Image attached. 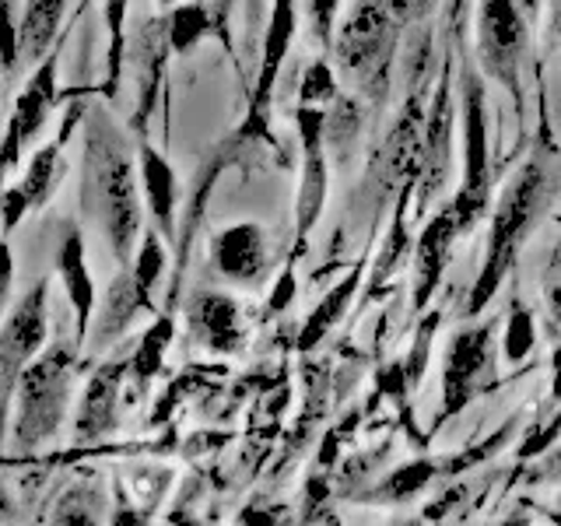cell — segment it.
Masks as SVG:
<instances>
[{"mask_svg":"<svg viewBox=\"0 0 561 526\" xmlns=\"http://www.w3.org/2000/svg\"><path fill=\"white\" fill-rule=\"evenodd\" d=\"M298 99H302V105H316V110H323V105L341 99V92H337V75H333V64L330 60H312L306 67L302 84H298Z\"/></svg>","mask_w":561,"mask_h":526,"instance_id":"7402d4cb","label":"cell"},{"mask_svg":"<svg viewBox=\"0 0 561 526\" xmlns=\"http://www.w3.org/2000/svg\"><path fill=\"white\" fill-rule=\"evenodd\" d=\"M355 285H358V274H351L344 285H337L333 288L323 302H320V309L312 312V320L306 323V333H302V344L309 347V344H316L323 338V333L333 327V320H337V316L344 312V306H347V298H351V291H355Z\"/></svg>","mask_w":561,"mask_h":526,"instance_id":"603a6c76","label":"cell"},{"mask_svg":"<svg viewBox=\"0 0 561 526\" xmlns=\"http://www.w3.org/2000/svg\"><path fill=\"white\" fill-rule=\"evenodd\" d=\"M298 145H302V183H298V245L320 221L330 186V158H327V113L316 105H298L295 110Z\"/></svg>","mask_w":561,"mask_h":526,"instance_id":"ba28073f","label":"cell"},{"mask_svg":"<svg viewBox=\"0 0 561 526\" xmlns=\"http://www.w3.org/2000/svg\"><path fill=\"white\" fill-rule=\"evenodd\" d=\"M460 110H463V180L456 197L449 201L467 236L484 218L491 204V140H488V99L484 84L473 70H463L460 84Z\"/></svg>","mask_w":561,"mask_h":526,"instance_id":"277c9868","label":"cell"},{"mask_svg":"<svg viewBox=\"0 0 561 526\" xmlns=\"http://www.w3.org/2000/svg\"><path fill=\"white\" fill-rule=\"evenodd\" d=\"M57 267H60L70 306H75L78 327L84 330V323L92 320V312H95V285H92V271H88V260H84V242L78 232H70L64 239L57 253Z\"/></svg>","mask_w":561,"mask_h":526,"instance_id":"2e32d148","label":"cell"},{"mask_svg":"<svg viewBox=\"0 0 561 526\" xmlns=\"http://www.w3.org/2000/svg\"><path fill=\"white\" fill-rule=\"evenodd\" d=\"M210 256H215V267L239 281V285H253L263 274H267V236L256 221H239L232 228L215 236L210 242Z\"/></svg>","mask_w":561,"mask_h":526,"instance_id":"4fadbf2b","label":"cell"},{"mask_svg":"<svg viewBox=\"0 0 561 526\" xmlns=\"http://www.w3.org/2000/svg\"><path fill=\"white\" fill-rule=\"evenodd\" d=\"M543 295H548L551 316L561 323V245H558L551 263H548V277H543Z\"/></svg>","mask_w":561,"mask_h":526,"instance_id":"4dcf8cb0","label":"cell"},{"mask_svg":"<svg viewBox=\"0 0 561 526\" xmlns=\"http://www.w3.org/2000/svg\"><path fill=\"white\" fill-rule=\"evenodd\" d=\"M484 373H491V327L478 330H463L460 338L449 347V362H446V400L449 408L463 403L467 393L473 390Z\"/></svg>","mask_w":561,"mask_h":526,"instance_id":"5bb4252c","label":"cell"},{"mask_svg":"<svg viewBox=\"0 0 561 526\" xmlns=\"http://www.w3.org/2000/svg\"><path fill=\"white\" fill-rule=\"evenodd\" d=\"M169 338H172V323L169 320H158L145 338H140V347L134 355V368L140 379H151L158 373V365H162V351L169 347Z\"/></svg>","mask_w":561,"mask_h":526,"instance_id":"cb8c5ba5","label":"cell"},{"mask_svg":"<svg viewBox=\"0 0 561 526\" xmlns=\"http://www.w3.org/2000/svg\"><path fill=\"white\" fill-rule=\"evenodd\" d=\"M400 14L390 0H355L333 35V60L341 75L376 105L390 92V70L397 53Z\"/></svg>","mask_w":561,"mask_h":526,"instance_id":"3957f363","label":"cell"},{"mask_svg":"<svg viewBox=\"0 0 561 526\" xmlns=\"http://www.w3.org/2000/svg\"><path fill=\"white\" fill-rule=\"evenodd\" d=\"M127 4L130 0H105V25H110L113 46H110V75L116 78L119 70V53H123V22H127Z\"/></svg>","mask_w":561,"mask_h":526,"instance_id":"f1b7e54d","label":"cell"},{"mask_svg":"<svg viewBox=\"0 0 561 526\" xmlns=\"http://www.w3.org/2000/svg\"><path fill=\"white\" fill-rule=\"evenodd\" d=\"M11 281H14V260H11L8 242H0V312H4V306H8Z\"/></svg>","mask_w":561,"mask_h":526,"instance_id":"1f68e13d","label":"cell"},{"mask_svg":"<svg viewBox=\"0 0 561 526\" xmlns=\"http://www.w3.org/2000/svg\"><path fill=\"white\" fill-rule=\"evenodd\" d=\"M530 347H534V320H530V312L516 302L513 316H508V327H505V355L519 362L530 355Z\"/></svg>","mask_w":561,"mask_h":526,"instance_id":"4316f807","label":"cell"},{"mask_svg":"<svg viewBox=\"0 0 561 526\" xmlns=\"http://www.w3.org/2000/svg\"><path fill=\"white\" fill-rule=\"evenodd\" d=\"M245 8H250V22H256V14H260V0H242Z\"/></svg>","mask_w":561,"mask_h":526,"instance_id":"d590c367","label":"cell"},{"mask_svg":"<svg viewBox=\"0 0 561 526\" xmlns=\"http://www.w3.org/2000/svg\"><path fill=\"white\" fill-rule=\"evenodd\" d=\"M60 180V140L57 145H46L32 155V162L25 169V180H22V190L25 197L32 201V207L46 204V197L53 193V183Z\"/></svg>","mask_w":561,"mask_h":526,"instance_id":"44dd1931","label":"cell"},{"mask_svg":"<svg viewBox=\"0 0 561 526\" xmlns=\"http://www.w3.org/2000/svg\"><path fill=\"white\" fill-rule=\"evenodd\" d=\"M519 11L526 14V22H534V18L540 14V0H516Z\"/></svg>","mask_w":561,"mask_h":526,"instance_id":"836d02e7","label":"cell"},{"mask_svg":"<svg viewBox=\"0 0 561 526\" xmlns=\"http://www.w3.org/2000/svg\"><path fill=\"white\" fill-rule=\"evenodd\" d=\"M162 4H165V8H175V4H180V0H162Z\"/></svg>","mask_w":561,"mask_h":526,"instance_id":"74e56055","label":"cell"},{"mask_svg":"<svg viewBox=\"0 0 561 526\" xmlns=\"http://www.w3.org/2000/svg\"><path fill=\"white\" fill-rule=\"evenodd\" d=\"M554 368H558V390H561V351H558V358H554Z\"/></svg>","mask_w":561,"mask_h":526,"instance_id":"8d00e7d4","label":"cell"},{"mask_svg":"<svg viewBox=\"0 0 561 526\" xmlns=\"http://www.w3.org/2000/svg\"><path fill=\"white\" fill-rule=\"evenodd\" d=\"M18 428L14 443L18 446H35L60 425L64 403L70 390V351L67 347H49L43 358H35L22 379H18Z\"/></svg>","mask_w":561,"mask_h":526,"instance_id":"8992f818","label":"cell"},{"mask_svg":"<svg viewBox=\"0 0 561 526\" xmlns=\"http://www.w3.org/2000/svg\"><path fill=\"white\" fill-rule=\"evenodd\" d=\"M411 4H414V0H390V8L403 18V14H408L411 11Z\"/></svg>","mask_w":561,"mask_h":526,"instance_id":"e575fe53","label":"cell"},{"mask_svg":"<svg viewBox=\"0 0 561 526\" xmlns=\"http://www.w3.org/2000/svg\"><path fill=\"white\" fill-rule=\"evenodd\" d=\"M137 175H140V190H145V201H148V210H151L154 225L172 236V228H175V201H180V183H175L172 162L145 140L140 151H137Z\"/></svg>","mask_w":561,"mask_h":526,"instance_id":"9a60e30c","label":"cell"},{"mask_svg":"<svg viewBox=\"0 0 561 526\" xmlns=\"http://www.w3.org/2000/svg\"><path fill=\"white\" fill-rule=\"evenodd\" d=\"M295 28H298V0H271L267 28H263V49H260V75H256L245 130L260 134L267 127V110L280 78V67H285V57L295 43Z\"/></svg>","mask_w":561,"mask_h":526,"instance_id":"30bf717a","label":"cell"},{"mask_svg":"<svg viewBox=\"0 0 561 526\" xmlns=\"http://www.w3.org/2000/svg\"><path fill=\"white\" fill-rule=\"evenodd\" d=\"M306 22L312 43H320L323 49L333 46V35H337V14H341V0H302Z\"/></svg>","mask_w":561,"mask_h":526,"instance_id":"484cf974","label":"cell"},{"mask_svg":"<svg viewBox=\"0 0 561 526\" xmlns=\"http://www.w3.org/2000/svg\"><path fill=\"white\" fill-rule=\"evenodd\" d=\"M210 32V11L204 0H190V4H175L165 18V35H169V49L175 57H183L193 46H197L204 35Z\"/></svg>","mask_w":561,"mask_h":526,"instance_id":"ffe728a7","label":"cell"},{"mask_svg":"<svg viewBox=\"0 0 561 526\" xmlns=\"http://www.w3.org/2000/svg\"><path fill=\"white\" fill-rule=\"evenodd\" d=\"M530 43V22L516 0H481L478 8V60L481 70L513 95L523 113V64Z\"/></svg>","mask_w":561,"mask_h":526,"instance_id":"5b68a950","label":"cell"},{"mask_svg":"<svg viewBox=\"0 0 561 526\" xmlns=\"http://www.w3.org/2000/svg\"><path fill=\"white\" fill-rule=\"evenodd\" d=\"M460 221H456V210L453 204L438 207L435 215L428 218L425 232L417 239V253H414V306L421 309L428 302V295L438 288L446 267H449V256H453V245L460 239Z\"/></svg>","mask_w":561,"mask_h":526,"instance_id":"7c38bea8","label":"cell"},{"mask_svg":"<svg viewBox=\"0 0 561 526\" xmlns=\"http://www.w3.org/2000/svg\"><path fill=\"white\" fill-rule=\"evenodd\" d=\"M46 344V285L39 281L0 327V403Z\"/></svg>","mask_w":561,"mask_h":526,"instance_id":"9c48e42d","label":"cell"},{"mask_svg":"<svg viewBox=\"0 0 561 526\" xmlns=\"http://www.w3.org/2000/svg\"><path fill=\"white\" fill-rule=\"evenodd\" d=\"M543 204H548V172L537 162H526L513 180H508L495 210H491L481 277L470 291V312H481L491 302V295L499 291L508 267H513L519 256V245L534 232V221L543 215Z\"/></svg>","mask_w":561,"mask_h":526,"instance_id":"7a4b0ae2","label":"cell"},{"mask_svg":"<svg viewBox=\"0 0 561 526\" xmlns=\"http://www.w3.org/2000/svg\"><path fill=\"white\" fill-rule=\"evenodd\" d=\"M165 267V250H162V239L154 232H145L140 236V250H137V260H134V281L140 285V291H151L158 285V274Z\"/></svg>","mask_w":561,"mask_h":526,"instance_id":"d4e9b609","label":"cell"},{"mask_svg":"<svg viewBox=\"0 0 561 526\" xmlns=\"http://www.w3.org/2000/svg\"><path fill=\"white\" fill-rule=\"evenodd\" d=\"M18 57H22V32H18L11 0H0V67L14 70Z\"/></svg>","mask_w":561,"mask_h":526,"instance_id":"83f0119b","label":"cell"},{"mask_svg":"<svg viewBox=\"0 0 561 526\" xmlns=\"http://www.w3.org/2000/svg\"><path fill=\"white\" fill-rule=\"evenodd\" d=\"M453 67L446 60L438 75L435 95L425 105V123H421V145L414 165V193H417V215L443 193L449 169H453Z\"/></svg>","mask_w":561,"mask_h":526,"instance_id":"52a82bcc","label":"cell"},{"mask_svg":"<svg viewBox=\"0 0 561 526\" xmlns=\"http://www.w3.org/2000/svg\"><path fill=\"white\" fill-rule=\"evenodd\" d=\"M119 376H123L119 365H105L92 376V382H88V393L81 403V435H99L110 428Z\"/></svg>","mask_w":561,"mask_h":526,"instance_id":"d6986e66","label":"cell"},{"mask_svg":"<svg viewBox=\"0 0 561 526\" xmlns=\"http://www.w3.org/2000/svg\"><path fill=\"white\" fill-rule=\"evenodd\" d=\"M53 526H95V523L84 516V508H78V505H64V508H60V516H57V523H53Z\"/></svg>","mask_w":561,"mask_h":526,"instance_id":"d6a6232c","label":"cell"},{"mask_svg":"<svg viewBox=\"0 0 561 526\" xmlns=\"http://www.w3.org/2000/svg\"><path fill=\"white\" fill-rule=\"evenodd\" d=\"M193 327L201 341L215 351H232L239 344V312L236 302L225 295H201L193 302Z\"/></svg>","mask_w":561,"mask_h":526,"instance_id":"e0dca14e","label":"cell"},{"mask_svg":"<svg viewBox=\"0 0 561 526\" xmlns=\"http://www.w3.org/2000/svg\"><path fill=\"white\" fill-rule=\"evenodd\" d=\"M32 210V201L25 197L22 186L8 190L4 197H0V215H4V228L11 232V228H18V221H22V215H28Z\"/></svg>","mask_w":561,"mask_h":526,"instance_id":"f546056e","label":"cell"},{"mask_svg":"<svg viewBox=\"0 0 561 526\" xmlns=\"http://www.w3.org/2000/svg\"><path fill=\"white\" fill-rule=\"evenodd\" d=\"M81 204L102 225L116 260L127 263L140 236L137 169L130 162L123 137L105 119H95L92 130H88Z\"/></svg>","mask_w":561,"mask_h":526,"instance_id":"6da1fadb","label":"cell"},{"mask_svg":"<svg viewBox=\"0 0 561 526\" xmlns=\"http://www.w3.org/2000/svg\"><path fill=\"white\" fill-rule=\"evenodd\" d=\"M53 102H57V64L46 60L39 70L32 75V81L25 84V92L18 95L14 113L8 123V137L4 148H0V175H8L11 165L18 162V155L28 145V140L43 130V123L49 119Z\"/></svg>","mask_w":561,"mask_h":526,"instance_id":"8fae6325","label":"cell"},{"mask_svg":"<svg viewBox=\"0 0 561 526\" xmlns=\"http://www.w3.org/2000/svg\"><path fill=\"white\" fill-rule=\"evenodd\" d=\"M64 18V0H28L22 11V22H18V32H22V57L43 60V53L49 49V43L57 39Z\"/></svg>","mask_w":561,"mask_h":526,"instance_id":"ac0fdd59","label":"cell"}]
</instances>
